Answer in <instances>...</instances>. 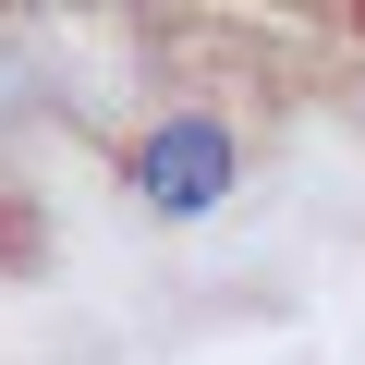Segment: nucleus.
Returning a JSON list of instances; mask_svg holds the SVG:
<instances>
[{"label":"nucleus","mask_w":365,"mask_h":365,"mask_svg":"<svg viewBox=\"0 0 365 365\" xmlns=\"http://www.w3.org/2000/svg\"><path fill=\"white\" fill-rule=\"evenodd\" d=\"M122 182H134L158 220H207L232 182H244V134H232L220 110H170V122H146V134H134Z\"/></svg>","instance_id":"f257e3e1"}]
</instances>
